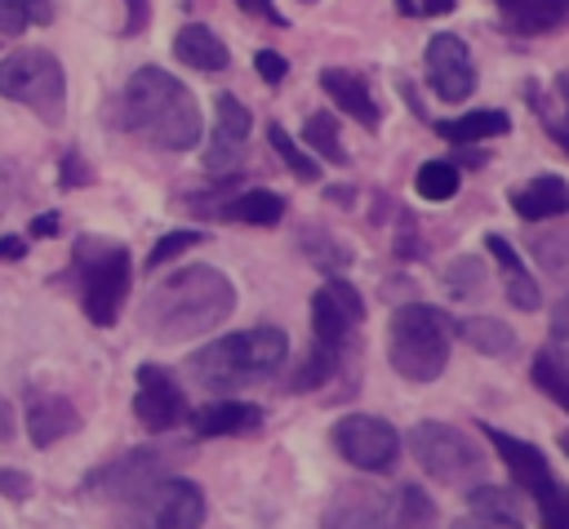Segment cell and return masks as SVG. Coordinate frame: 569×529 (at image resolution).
<instances>
[{
    "label": "cell",
    "mask_w": 569,
    "mask_h": 529,
    "mask_svg": "<svg viewBox=\"0 0 569 529\" xmlns=\"http://www.w3.org/2000/svg\"><path fill=\"white\" fill-rule=\"evenodd\" d=\"M284 356H289L284 329L253 325V329H240V333H227V338L200 347L187 360V373L204 391H236V387H249V382L271 378L284 365Z\"/></svg>",
    "instance_id": "3957f363"
},
{
    "label": "cell",
    "mask_w": 569,
    "mask_h": 529,
    "mask_svg": "<svg viewBox=\"0 0 569 529\" xmlns=\"http://www.w3.org/2000/svg\"><path fill=\"white\" fill-rule=\"evenodd\" d=\"M556 93H560V98H565V107H569V71H560V76H556Z\"/></svg>",
    "instance_id": "c3c4849f"
},
{
    "label": "cell",
    "mask_w": 569,
    "mask_h": 529,
    "mask_svg": "<svg viewBox=\"0 0 569 529\" xmlns=\"http://www.w3.org/2000/svg\"><path fill=\"white\" fill-rule=\"evenodd\" d=\"M218 213L231 222H249V227H276L284 218V200L267 187H249V191L231 196L227 204H218Z\"/></svg>",
    "instance_id": "cb8c5ba5"
},
{
    "label": "cell",
    "mask_w": 569,
    "mask_h": 529,
    "mask_svg": "<svg viewBox=\"0 0 569 529\" xmlns=\"http://www.w3.org/2000/svg\"><path fill=\"white\" fill-rule=\"evenodd\" d=\"M529 378H533V387H538V391H547V396H551L560 409H569V369H565V365H560V360H556L547 347L533 356Z\"/></svg>",
    "instance_id": "4dcf8cb0"
},
{
    "label": "cell",
    "mask_w": 569,
    "mask_h": 529,
    "mask_svg": "<svg viewBox=\"0 0 569 529\" xmlns=\"http://www.w3.org/2000/svg\"><path fill=\"white\" fill-rule=\"evenodd\" d=\"M302 142H307L320 160H329V164H347V151H342V142H338V120H333V111H316V116H307V124H302Z\"/></svg>",
    "instance_id": "4316f807"
},
{
    "label": "cell",
    "mask_w": 569,
    "mask_h": 529,
    "mask_svg": "<svg viewBox=\"0 0 569 529\" xmlns=\"http://www.w3.org/2000/svg\"><path fill=\"white\" fill-rule=\"evenodd\" d=\"M511 209L525 222H542V218H560L569 213V182L560 173H538L529 178L520 191H511Z\"/></svg>",
    "instance_id": "ffe728a7"
},
{
    "label": "cell",
    "mask_w": 569,
    "mask_h": 529,
    "mask_svg": "<svg viewBox=\"0 0 569 529\" xmlns=\"http://www.w3.org/2000/svg\"><path fill=\"white\" fill-rule=\"evenodd\" d=\"M431 525H436V507L427 502V493L418 485H405L400 498L391 502L387 529H431Z\"/></svg>",
    "instance_id": "83f0119b"
},
{
    "label": "cell",
    "mask_w": 569,
    "mask_h": 529,
    "mask_svg": "<svg viewBox=\"0 0 569 529\" xmlns=\"http://www.w3.org/2000/svg\"><path fill=\"white\" fill-rule=\"evenodd\" d=\"M320 89L329 93L333 107H342V111H347L351 120H360L365 129H378V124H382V111H378L369 84H365L356 71H347V67H329V71H320Z\"/></svg>",
    "instance_id": "ac0fdd59"
},
{
    "label": "cell",
    "mask_w": 569,
    "mask_h": 529,
    "mask_svg": "<svg viewBox=\"0 0 569 529\" xmlns=\"http://www.w3.org/2000/svg\"><path fill=\"white\" fill-rule=\"evenodd\" d=\"M453 320L431 302H405L391 311L387 325V360L409 382H431L449 365Z\"/></svg>",
    "instance_id": "277c9868"
},
{
    "label": "cell",
    "mask_w": 569,
    "mask_h": 529,
    "mask_svg": "<svg viewBox=\"0 0 569 529\" xmlns=\"http://www.w3.org/2000/svg\"><path fill=\"white\" fill-rule=\"evenodd\" d=\"M427 84L436 89L440 102H462L476 93V62H471V49L453 36V31H440L427 40Z\"/></svg>",
    "instance_id": "8fae6325"
},
{
    "label": "cell",
    "mask_w": 569,
    "mask_h": 529,
    "mask_svg": "<svg viewBox=\"0 0 569 529\" xmlns=\"http://www.w3.org/2000/svg\"><path fill=\"white\" fill-rule=\"evenodd\" d=\"M44 22H53V0H0V36H22Z\"/></svg>",
    "instance_id": "f1b7e54d"
},
{
    "label": "cell",
    "mask_w": 569,
    "mask_h": 529,
    "mask_svg": "<svg viewBox=\"0 0 569 529\" xmlns=\"http://www.w3.org/2000/svg\"><path fill=\"white\" fill-rule=\"evenodd\" d=\"M485 436L493 440V449H498V458L507 462L511 480H516L533 502H542V498L556 489V480H551V467H547L542 449H533V445H525V440H516V436H507V431H498V427H485Z\"/></svg>",
    "instance_id": "2e32d148"
},
{
    "label": "cell",
    "mask_w": 569,
    "mask_h": 529,
    "mask_svg": "<svg viewBox=\"0 0 569 529\" xmlns=\"http://www.w3.org/2000/svg\"><path fill=\"white\" fill-rule=\"evenodd\" d=\"M80 427V413L67 396H27V436L36 449H49L53 440L71 436Z\"/></svg>",
    "instance_id": "d6986e66"
},
{
    "label": "cell",
    "mask_w": 569,
    "mask_h": 529,
    "mask_svg": "<svg viewBox=\"0 0 569 529\" xmlns=\"http://www.w3.org/2000/svg\"><path fill=\"white\" fill-rule=\"evenodd\" d=\"M120 124L164 151H191L200 142V107L191 89L160 67H138L129 76L120 93Z\"/></svg>",
    "instance_id": "7a4b0ae2"
},
{
    "label": "cell",
    "mask_w": 569,
    "mask_h": 529,
    "mask_svg": "<svg viewBox=\"0 0 569 529\" xmlns=\"http://www.w3.org/2000/svg\"><path fill=\"white\" fill-rule=\"evenodd\" d=\"M409 453L440 485H462V480H476L485 471V453L462 431H453L449 422H418L409 431Z\"/></svg>",
    "instance_id": "52a82bcc"
},
{
    "label": "cell",
    "mask_w": 569,
    "mask_h": 529,
    "mask_svg": "<svg viewBox=\"0 0 569 529\" xmlns=\"http://www.w3.org/2000/svg\"><path fill=\"white\" fill-rule=\"evenodd\" d=\"M84 182H89V169H84L80 156L71 151V156L62 160V187H84Z\"/></svg>",
    "instance_id": "60d3db41"
},
{
    "label": "cell",
    "mask_w": 569,
    "mask_h": 529,
    "mask_svg": "<svg viewBox=\"0 0 569 529\" xmlns=\"http://www.w3.org/2000/svg\"><path fill=\"white\" fill-rule=\"evenodd\" d=\"M360 316H365V302H360V293H356L351 280H329V285H320V289L311 293V342L342 360L351 333L360 329Z\"/></svg>",
    "instance_id": "9c48e42d"
},
{
    "label": "cell",
    "mask_w": 569,
    "mask_h": 529,
    "mask_svg": "<svg viewBox=\"0 0 569 529\" xmlns=\"http://www.w3.org/2000/svg\"><path fill=\"white\" fill-rule=\"evenodd\" d=\"M485 267H480V258H453L449 267H445V289L453 293V298H480L485 293Z\"/></svg>",
    "instance_id": "d6a6232c"
},
{
    "label": "cell",
    "mask_w": 569,
    "mask_h": 529,
    "mask_svg": "<svg viewBox=\"0 0 569 529\" xmlns=\"http://www.w3.org/2000/svg\"><path fill=\"white\" fill-rule=\"evenodd\" d=\"M133 413L142 427L151 431H169L187 418V400H182V387L173 382L169 369L160 365H142L138 369V391H133Z\"/></svg>",
    "instance_id": "4fadbf2b"
},
{
    "label": "cell",
    "mask_w": 569,
    "mask_h": 529,
    "mask_svg": "<svg viewBox=\"0 0 569 529\" xmlns=\"http://www.w3.org/2000/svg\"><path fill=\"white\" fill-rule=\"evenodd\" d=\"M507 129H511L507 111H467V116H458V120H440V124H436V133L449 138L453 147L485 142V138H498V133H507Z\"/></svg>",
    "instance_id": "d4e9b609"
},
{
    "label": "cell",
    "mask_w": 569,
    "mask_h": 529,
    "mask_svg": "<svg viewBox=\"0 0 569 529\" xmlns=\"http://www.w3.org/2000/svg\"><path fill=\"white\" fill-rule=\"evenodd\" d=\"M413 187H418L422 200H449V196H458L462 173H458V164H449V160H427V164H418Z\"/></svg>",
    "instance_id": "f546056e"
},
{
    "label": "cell",
    "mask_w": 569,
    "mask_h": 529,
    "mask_svg": "<svg viewBox=\"0 0 569 529\" xmlns=\"http://www.w3.org/2000/svg\"><path fill=\"white\" fill-rule=\"evenodd\" d=\"M253 67H258V76L267 80V84H280L284 76H289V62L276 53V49H258V58H253Z\"/></svg>",
    "instance_id": "f35d334b"
},
{
    "label": "cell",
    "mask_w": 569,
    "mask_h": 529,
    "mask_svg": "<svg viewBox=\"0 0 569 529\" xmlns=\"http://www.w3.org/2000/svg\"><path fill=\"white\" fill-rule=\"evenodd\" d=\"M485 249H489V253H493V262L502 267V285H507L511 307L533 311V307H538V285H533V276L525 271V262H520V253L511 249V240H507V236H498V231H489V236H485Z\"/></svg>",
    "instance_id": "603a6c76"
},
{
    "label": "cell",
    "mask_w": 569,
    "mask_h": 529,
    "mask_svg": "<svg viewBox=\"0 0 569 529\" xmlns=\"http://www.w3.org/2000/svg\"><path fill=\"white\" fill-rule=\"evenodd\" d=\"M267 138H271L276 156L293 169V178H307V182H311V178H320V160H311V156L289 138V129H284V124H276V120H271V124H267Z\"/></svg>",
    "instance_id": "1f68e13d"
},
{
    "label": "cell",
    "mask_w": 569,
    "mask_h": 529,
    "mask_svg": "<svg viewBox=\"0 0 569 529\" xmlns=\"http://www.w3.org/2000/svg\"><path fill=\"white\" fill-rule=\"evenodd\" d=\"M147 27V0H129V22H124V36H138Z\"/></svg>",
    "instance_id": "ee69618b"
},
{
    "label": "cell",
    "mask_w": 569,
    "mask_h": 529,
    "mask_svg": "<svg viewBox=\"0 0 569 529\" xmlns=\"http://www.w3.org/2000/svg\"><path fill=\"white\" fill-rule=\"evenodd\" d=\"M249 124H253L249 107L240 98H231V93H218V102H213V138L204 147V169L209 173H227V169H236L244 160Z\"/></svg>",
    "instance_id": "7c38bea8"
},
{
    "label": "cell",
    "mask_w": 569,
    "mask_h": 529,
    "mask_svg": "<svg viewBox=\"0 0 569 529\" xmlns=\"http://www.w3.org/2000/svg\"><path fill=\"white\" fill-rule=\"evenodd\" d=\"M58 231V218L53 213H40L36 222H31V236H53Z\"/></svg>",
    "instance_id": "7dc6e473"
},
{
    "label": "cell",
    "mask_w": 569,
    "mask_h": 529,
    "mask_svg": "<svg viewBox=\"0 0 569 529\" xmlns=\"http://www.w3.org/2000/svg\"><path fill=\"white\" fill-rule=\"evenodd\" d=\"M396 4H400V13H409V18L418 13V0H396Z\"/></svg>",
    "instance_id": "681fc988"
},
{
    "label": "cell",
    "mask_w": 569,
    "mask_h": 529,
    "mask_svg": "<svg viewBox=\"0 0 569 529\" xmlns=\"http://www.w3.org/2000/svg\"><path fill=\"white\" fill-rule=\"evenodd\" d=\"M547 351L569 369V298H560L556 311H551V338H547Z\"/></svg>",
    "instance_id": "8d00e7d4"
},
{
    "label": "cell",
    "mask_w": 569,
    "mask_h": 529,
    "mask_svg": "<svg viewBox=\"0 0 569 529\" xmlns=\"http://www.w3.org/2000/svg\"><path fill=\"white\" fill-rule=\"evenodd\" d=\"M27 253V240L22 236H0V262H18Z\"/></svg>",
    "instance_id": "7bdbcfd3"
},
{
    "label": "cell",
    "mask_w": 569,
    "mask_h": 529,
    "mask_svg": "<svg viewBox=\"0 0 569 529\" xmlns=\"http://www.w3.org/2000/svg\"><path fill=\"white\" fill-rule=\"evenodd\" d=\"M240 9H249V13H258V18H267V22H284L280 13H276V4L271 0H236Z\"/></svg>",
    "instance_id": "f6af8a7d"
},
{
    "label": "cell",
    "mask_w": 569,
    "mask_h": 529,
    "mask_svg": "<svg viewBox=\"0 0 569 529\" xmlns=\"http://www.w3.org/2000/svg\"><path fill=\"white\" fill-rule=\"evenodd\" d=\"M538 525L542 529H569V489H551L542 502H538Z\"/></svg>",
    "instance_id": "d590c367"
},
{
    "label": "cell",
    "mask_w": 569,
    "mask_h": 529,
    "mask_svg": "<svg viewBox=\"0 0 569 529\" xmlns=\"http://www.w3.org/2000/svg\"><path fill=\"white\" fill-rule=\"evenodd\" d=\"M76 271H80V302L93 325H116L120 302L129 293V253L116 240L80 236L76 240Z\"/></svg>",
    "instance_id": "5b68a950"
},
{
    "label": "cell",
    "mask_w": 569,
    "mask_h": 529,
    "mask_svg": "<svg viewBox=\"0 0 569 529\" xmlns=\"http://www.w3.org/2000/svg\"><path fill=\"white\" fill-rule=\"evenodd\" d=\"M0 493H9L13 502L31 498V476H22V471H0Z\"/></svg>",
    "instance_id": "ab89813d"
},
{
    "label": "cell",
    "mask_w": 569,
    "mask_h": 529,
    "mask_svg": "<svg viewBox=\"0 0 569 529\" xmlns=\"http://www.w3.org/2000/svg\"><path fill=\"white\" fill-rule=\"evenodd\" d=\"M511 31L520 36H547L569 22V0H493Z\"/></svg>",
    "instance_id": "44dd1931"
},
{
    "label": "cell",
    "mask_w": 569,
    "mask_h": 529,
    "mask_svg": "<svg viewBox=\"0 0 569 529\" xmlns=\"http://www.w3.org/2000/svg\"><path fill=\"white\" fill-rule=\"evenodd\" d=\"M453 529H525L520 520L511 516H493V511H471V516H458Z\"/></svg>",
    "instance_id": "74e56055"
},
{
    "label": "cell",
    "mask_w": 569,
    "mask_h": 529,
    "mask_svg": "<svg viewBox=\"0 0 569 529\" xmlns=\"http://www.w3.org/2000/svg\"><path fill=\"white\" fill-rule=\"evenodd\" d=\"M449 9H453V0H418V13H427V18H440Z\"/></svg>",
    "instance_id": "bcb514c9"
},
{
    "label": "cell",
    "mask_w": 569,
    "mask_h": 529,
    "mask_svg": "<svg viewBox=\"0 0 569 529\" xmlns=\"http://www.w3.org/2000/svg\"><path fill=\"white\" fill-rule=\"evenodd\" d=\"M196 244H200V231H169V236H160L156 249L147 253V267H160V262H169V258H178L182 249H196Z\"/></svg>",
    "instance_id": "e575fe53"
},
{
    "label": "cell",
    "mask_w": 569,
    "mask_h": 529,
    "mask_svg": "<svg viewBox=\"0 0 569 529\" xmlns=\"http://www.w3.org/2000/svg\"><path fill=\"white\" fill-rule=\"evenodd\" d=\"M333 445L338 453L360 467V471H391L396 467V453H400V436L391 422L373 418V413H351L333 427Z\"/></svg>",
    "instance_id": "30bf717a"
},
{
    "label": "cell",
    "mask_w": 569,
    "mask_h": 529,
    "mask_svg": "<svg viewBox=\"0 0 569 529\" xmlns=\"http://www.w3.org/2000/svg\"><path fill=\"white\" fill-rule=\"evenodd\" d=\"M191 431L200 440H213V436H244V431H258L262 422V409L249 405V400H209L200 409H191Z\"/></svg>",
    "instance_id": "e0dca14e"
},
{
    "label": "cell",
    "mask_w": 569,
    "mask_h": 529,
    "mask_svg": "<svg viewBox=\"0 0 569 529\" xmlns=\"http://www.w3.org/2000/svg\"><path fill=\"white\" fill-rule=\"evenodd\" d=\"M391 498L373 485H347L333 493V502L320 516V529H387Z\"/></svg>",
    "instance_id": "5bb4252c"
},
{
    "label": "cell",
    "mask_w": 569,
    "mask_h": 529,
    "mask_svg": "<svg viewBox=\"0 0 569 529\" xmlns=\"http://www.w3.org/2000/svg\"><path fill=\"white\" fill-rule=\"evenodd\" d=\"M204 493L182 476H160L129 498V529H200Z\"/></svg>",
    "instance_id": "ba28073f"
},
{
    "label": "cell",
    "mask_w": 569,
    "mask_h": 529,
    "mask_svg": "<svg viewBox=\"0 0 569 529\" xmlns=\"http://www.w3.org/2000/svg\"><path fill=\"white\" fill-rule=\"evenodd\" d=\"M560 449H565V453H569V431H565V436H560Z\"/></svg>",
    "instance_id": "f907efd6"
},
{
    "label": "cell",
    "mask_w": 569,
    "mask_h": 529,
    "mask_svg": "<svg viewBox=\"0 0 569 529\" xmlns=\"http://www.w3.org/2000/svg\"><path fill=\"white\" fill-rule=\"evenodd\" d=\"M471 511H493V516H511V520H520V502H516L507 489H489V485L471 489Z\"/></svg>",
    "instance_id": "836d02e7"
},
{
    "label": "cell",
    "mask_w": 569,
    "mask_h": 529,
    "mask_svg": "<svg viewBox=\"0 0 569 529\" xmlns=\"http://www.w3.org/2000/svg\"><path fill=\"white\" fill-rule=\"evenodd\" d=\"M0 93L9 102L31 107L44 124H58L67 107L62 62L49 49H13L9 58H0Z\"/></svg>",
    "instance_id": "8992f818"
},
{
    "label": "cell",
    "mask_w": 569,
    "mask_h": 529,
    "mask_svg": "<svg viewBox=\"0 0 569 529\" xmlns=\"http://www.w3.org/2000/svg\"><path fill=\"white\" fill-rule=\"evenodd\" d=\"M173 58L187 62L191 71H204V76L227 71V62H231L227 44H222L209 27H200V22H191V27H182V31L173 36Z\"/></svg>",
    "instance_id": "7402d4cb"
},
{
    "label": "cell",
    "mask_w": 569,
    "mask_h": 529,
    "mask_svg": "<svg viewBox=\"0 0 569 529\" xmlns=\"http://www.w3.org/2000/svg\"><path fill=\"white\" fill-rule=\"evenodd\" d=\"M547 133H551V142L569 156V107H565V116H547Z\"/></svg>",
    "instance_id": "b9f144b4"
},
{
    "label": "cell",
    "mask_w": 569,
    "mask_h": 529,
    "mask_svg": "<svg viewBox=\"0 0 569 529\" xmlns=\"http://www.w3.org/2000/svg\"><path fill=\"white\" fill-rule=\"evenodd\" d=\"M453 333L476 347L480 356H511L516 351V333L502 325V320H489V316H467V320H453Z\"/></svg>",
    "instance_id": "484cf974"
},
{
    "label": "cell",
    "mask_w": 569,
    "mask_h": 529,
    "mask_svg": "<svg viewBox=\"0 0 569 529\" xmlns=\"http://www.w3.org/2000/svg\"><path fill=\"white\" fill-rule=\"evenodd\" d=\"M160 467H164V458H160L156 449H133V453L107 462L102 471H93V476H89V489L102 493V498L129 502V498L142 493L151 480H160Z\"/></svg>",
    "instance_id": "9a60e30c"
},
{
    "label": "cell",
    "mask_w": 569,
    "mask_h": 529,
    "mask_svg": "<svg viewBox=\"0 0 569 529\" xmlns=\"http://www.w3.org/2000/svg\"><path fill=\"white\" fill-rule=\"evenodd\" d=\"M236 311V289L218 267H182L142 298V329L156 342H187Z\"/></svg>",
    "instance_id": "6da1fadb"
}]
</instances>
